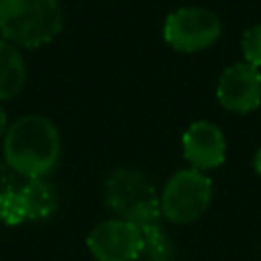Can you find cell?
I'll list each match as a JSON object with an SVG mask.
<instances>
[{
  "label": "cell",
  "mask_w": 261,
  "mask_h": 261,
  "mask_svg": "<svg viewBox=\"0 0 261 261\" xmlns=\"http://www.w3.org/2000/svg\"><path fill=\"white\" fill-rule=\"evenodd\" d=\"M2 141L4 163L27 179L45 177L59 161V130L41 114H27L14 120Z\"/></svg>",
  "instance_id": "cell-1"
},
{
  "label": "cell",
  "mask_w": 261,
  "mask_h": 261,
  "mask_svg": "<svg viewBox=\"0 0 261 261\" xmlns=\"http://www.w3.org/2000/svg\"><path fill=\"white\" fill-rule=\"evenodd\" d=\"M63 27L59 0H0V35L24 49L41 47Z\"/></svg>",
  "instance_id": "cell-2"
},
{
  "label": "cell",
  "mask_w": 261,
  "mask_h": 261,
  "mask_svg": "<svg viewBox=\"0 0 261 261\" xmlns=\"http://www.w3.org/2000/svg\"><path fill=\"white\" fill-rule=\"evenodd\" d=\"M106 206L116 218L128 220L135 226L155 224L161 218V204L153 184L137 169H116L106 179Z\"/></svg>",
  "instance_id": "cell-3"
},
{
  "label": "cell",
  "mask_w": 261,
  "mask_h": 261,
  "mask_svg": "<svg viewBox=\"0 0 261 261\" xmlns=\"http://www.w3.org/2000/svg\"><path fill=\"white\" fill-rule=\"evenodd\" d=\"M212 202V181L200 169L175 171L159 196L161 214L175 224H190L198 220Z\"/></svg>",
  "instance_id": "cell-4"
},
{
  "label": "cell",
  "mask_w": 261,
  "mask_h": 261,
  "mask_svg": "<svg viewBox=\"0 0 261 261\" xmlns=\"http://www.w3.org/2000/svg\"><path fill=\"white\" fill-rule=\"evenodd\" d=\"M218 16L202 6H184L173 10L163 24V37L169 47L181 53H196L212 47L220 37Z\"/></svg>",
  "instance_id": "cell-5"
},
{
  "label": "cell",
  "mask_w": 261,
  "mask_h": 261,
  "mask_svg": "<svg viewBox=\"0 0 261 261\" xmlns=\"http://www.w3.org/2000/svg\"><path fill=\"white\" fill-rule=\"evenodd\" d=\"M88 249L96 261H137L141 228L122 218L104 220L88 234Z\"/></svg>",
  "instance_id": "cell-6"
},
{
  "label": "cell",
  "mask_w": 261,
  "mask_h": 261,
  "mask_svg": "<svg viewBox=\"0 0 261 261\" xmlns=\"http://www.w3.org/2000/svg\"><path fill=\"white\" fill-rule=\"evenodd\" d=\"M218 102L237 114L253 112L261 104V73L249 63H234L218 80Z\"/></svg>",
  "instance_id": "cell-7"
},
{
  "label": "cell",
  "mask_w": 261,
  "mask_h": 261,
  "mask_svg": "<svg viewBox=\"0 0 261 261\" xmlns=\"http://www.w3.org/2000/svg\"><path fill=\"white\" fill-rule=\"evenodd\" d=\"M181 147H184V157L188 159V163L200 171L222 165L226 157L224 135L216 124L208 120H200L188 126L181 139Z\"/></svg>",
  "instance_id": "cell-8"
},
{
  "label": "cell",
  "mask_w": 261,
  "mask_h": 261,
  "mask_svg": "<svg viewBox=\"0 0 261 261\" xmlns=\"http://www.w3.org/2000/svg\"><path fill=\"white\" fill-rule=\"evenodd\" d=\"M27 80V65L16 45L0 39V100L14 98Z\"/></svg>",
  "instance_id": "cell-9"
},
{
  "label": "cell",
  "mask_w": 261,
  "mask_h": 261,
  "mask_svg": "<svg viewBox=\"0 0 261 261\" xmlns=\"http://www.w3.org/2000/svg\"><path fill=\"white\" fill-rule=\"evenodd\" d=\"M18 192L24 202L29 220H45L57 210V194L53 186L45 181V177L29 179L18 188Z\"/></svg>",
  "instance_id": "cell-10"
},
{
  "label": "cell",
  "mask_w": 261,
  "mask_h": 261,
  "mask_svg": "<svg viewBox=\"0 0 261 261\" xmlns=\"http://www.w3.org/2000/svg\"><path fill=\"white\" fill-rule=\"evenodd\" d=\"M137 261H173V245L159 222L141 226V253Z\"/></svg>",
  "instance_id": "cell-11"
},
{
  "label": "cell",
  "mask_w": 261,
  "mask_h": 261,
  "mask_svg": "<svg viewBox=\"0 0 261 261\" xmlns=\"http://www.w3.org/2000/svg\"><path fill=\"white\" fill-rule=\"evenodd\" d=\"M0 220L8 226H16L27 218V210H24V202L20 198V192L18 188L6 192L2 198H0Z\"/></svg>",
  "instance_id": "cell-12"
},
{
  "label": "cell",
  "mask_w": 261,
  "mask_h": 261,
  "mask_svg": "<svg viewBox=\"0 0 261 261\" xmlns=\"http://www.w3.org/2000/svg\"><path fill=\"white\" fill-rule=\"evenodd\" d=\"M241 49H243L245 63L259 69L261 67V24H255V27L245 31L243 41H241Z\"/></svg>",
  "instance_id": "cell-13"
},
{
  "label": "cell",
  "mask_w": 261,
  "mask_h": 261,
  "mask_svg": "<svg viewBox=\"0 0 261 261\" xmlns=\"http://www.w3.org/2000/svg\"><path fill=\"white\" fill-rule=\"evenodd\" d=\"M14 188H16V186H14V171H12L6 163L0 161V198H2L6 192L14 190Z\"/></svg>",
  "instance_id": "cell-14"
},
{
  "label": "cell",
  "mask_w": 261,
  "mask_h": 261,
  "mask_svg": "<svg viewBox=\"0 0 261 261\" xmlns=\"http://www.w3.org/2000/svg\"><path fill=\"white\" fill-rule=\"evenodd\" d=\"M6 130H8V116H6V110L0 106V139H4Z\"/></svg>",
  "instance_id": "cell-15"
},
{
  "label": "cell",
  "mask_w": 261,
  "mask_h": 261,
  "mask_svg": "<svg viewBox=\"0 0 261 261\" xmlns=\"http://www.w3.org/2000/svg\"><path fill=\"white\" fill-rule=\"evenodd\" d=\"M253 165H255V171L261 175V149L255 153V157H253Z\"/></svg>",
  "instance_id": "cell-16"
}]
</instances>
